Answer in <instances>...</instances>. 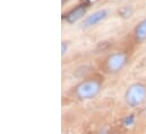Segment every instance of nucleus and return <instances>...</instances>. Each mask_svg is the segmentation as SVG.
<instances>
[{
	"mask_svg": "<svg viewBox=\"0 0 146 134\" xmlns=\"http://www.w3.org/2000/svg\"><path fill=\"white\" fill-rule=\"evenodd\" d=\"M86 9H87V7H86L85 5H79V6H77L76 8L72 9V10H70L68 14H66V16H65L66 23H68V24H75V23H77L78 20H80L82 18H84V16H85V14H86Z\"/></svg>",
	"mask_w": 146,
	"mask_h": 134,
	"instance_id": "nucleus-5",
	"label": "nucleus"
},
{
	"mask_svg": "<svg viewBox=\"0 0 146 134\" xmlns=\"http://www.w3.org/2000/svg\"><path fill=\"white\" fill-rule=\"evenodd\" d=\"M108 17H109V9L102 8V9L95 10L94 12L90 14L88 16H86L84 18V20H83V27L84 28H90V27L96 26L100 23L104 22Z\"/></svg>",
	"mask_w": 146,
	"mask_h": 134,
	"instance_id": "nucleus-4",
	"label": "nucleus"
},
{
	"mask_svg": "<svg viewBox=\"0 0 146 134\" xmlns=\"http://www.w3.org/2000/svg\"><path fill=\"white\" fill-rule=\"evenodd\" d=\"M128 61H129V56L126 52L122 51L113 52L103 59L102 69L104 72L109 74H115L126 68V66L128 64Z\"/></svg>",
	"mask_w": 146,
	"mask_h": 134,
	"instance_id": "nucleus-2",
	"label": "nucleus"
},
{
	"mask_svg": "<svg viewBox=\"0 0 146 134\" xmlns=\"http://www.w3.org/2000/svg\"><path fill=\"white\" fill-rule=\"evenodd\" d=\"M102 80L99 77H90L74 87L73 94L78 101H91L99 96L102 90Z\"/></svg>",
	"mask_w": 146,
	"mask_h": 134,
	"instance_id": "nucleus-1",
	"label": "nucleus"
},
{
	"mask_svg": "<svg viewBox=\"0 0 146 134\" xmlns=\"http://www.w3.org/2000/svg\"><path fill=\"white\" fill-rule=\"evenodd\" d=\"M125 101L131 108H137L146 101V85L134 82L129 85L125 91Z\"/></svg>",
	"mask_w": 146,
	"mask_h": 134,
	"instance_id": "nucleus-3",
	"label": "nucleus"
},
{
	"mask_svg": "<svg viewBox=\"0 0 146 134\" xmlns=\"http://www.w3.org/2000/svg\"><path fill=\"white\" fill-rule=\"evenodd\" d=\"M134 14V9L130 7V6H126V7H122L121 9H119V16L121 18H130Z\"/></svg>",
	"mask_w": 146,
	"mask_h": 134,
	"instance_id": "nucleus-7",
	"label": "nucleus"
},
{
	"mask_svg": "<svg viewBox=\"0 0 146 134\" xmlns=\"http://www.w3.org/2000/svg\"><path fill=\"white\" fill-rule=\"evenodd\" d=\"M134 37L138 43L146 41V18L142 19L135 26V28H134Z\"/></svg>",
	"mask_w": 146,
	"mask_h": 134,
	"instance_id": "nucleus-6",
	"label": "nucleus"
},
{
	"mask_svg": "<svg viewBox=\"0 0 146 134\" xmlns=\"http://www.w3.org/2000/svg\"><path fill=\"white\" fill-rule=\"evenodd\" d=\"M67 50H68V42L62 41V43H61V55L62 56L67 53Z\"/></svg>",
	"mask_w": 146,
	"mask_h": 134,
	"instance_id": "nucleus-8",
	"label": "nucleus"
}]
</instances>
